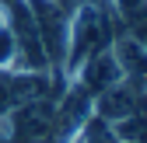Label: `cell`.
Returning <instances> with one entry per match:
<instances>
[{
    "instance_id": "cell-1",
    "label": "cell",
    "mask_w": 147,
    "mask_h": 143,
    "mask_svg": "<svg viewBox=\"0 0 147 143\" xmlns=\"http://www.w3.org/2000/svg\"><path fill=\"white\" fill-rule=\"evenodd\" d=\"M112 39V21H109V11L98 7L95 0L81 4L70 14V45H67V63H63V77H74L77 66L91 56V52L109 49Z\"/></svg>"
},
{
    "instance_id": "cell-2",
    "label": "cell",
    "mask_w": 147,
    "mask_h": 143,
    "mask_svg": "<svg viewBox=\"0 0 147 143\" xmlns=\"http://www.w3.org/2000/svg\"><path fill=\"white\" fill-rule=\"evenodd\" d=\"M32 11L35 31H39L42 52L49 59V70L56 77H63V63H67V45H70V14L53 4V0H25Z\"/></svg>"
},
{
    "instance_id": "cell-3",
    "label": "cell",
    "mask_w": 147,
    "mask_h": 143,
    "mask_svg": "<svg viewBox=\"0 0 147 143\" xmlns=\"http://www.w3.org/2000/svg\"><path fill=\"white\" fill-rule=\"evenodd\" d=\"M53 108H56V98L18 105L4 119V140L7 143H49L53 140Z\"/></svg>"
},
{
    "instance_id": "cell-4",
    "label": "cell",
    "mask_w": 147,
    "mask_h": 143,
    "mask_svg": "<svg viewBox=\"0 0 147 143\" xmlns=\"http://www.w3.org/2000/svg\"><path fill=\"white\" fill-rule=\"evenodd\" d=\"M147 94H140L137 87H130L126 80H116L112 87H105V91H98L95 98H91V112H95L98 119L105 122H123V119H130L140 105H144Z\"/></svg>"
},
{
    "instance_id": "cell-5",
    "label": "cell",
    "mask_w": 147,
    "mask_h": 143,
    "mask_svg": "<svg viewBox=\"0 0 147 143\" xmlns=\"http://www.w3.org/2000/svg\"><path fill=\"white\" fill-rule=\"evenodd\" d=\"M77 84L84 87V91L95 98L98 91H105V87H112L116 80H123V74H119V63H116V56H112V45L109 49H102V52H91V56L77 66Z\"/></svg>"
},
{
    "instance_id": "cell-6",
    "label": "cell",
    "mask_w": 147,
    "mask_h": 143,
    "mask_svg": "<svg viewBox=\"0 0 147 143\" xmlns=\"http://www.w3.org/2000/svg\"><path fill=\"white\" fill-rule=\"evenodd\" d=\"M112 56L119 63L123 80L137 87L140 94H147V45H140L133 35H123V39L112 42Z\"/></svg>"
},
{
    "instance_id": "cell-7",
    "label": "cell",
    "mask_w": 147,
    "mask_h": 143,
    "mask_svg": "<svg viewBox=\"0 0 147 143\" xmlns=\"http://www.w3.org/2000/svg\"><path fill=\"white\" fill-rule=\"evenodd\" d=\"M74 143H119V136H116L112 122H105V119H98L95 112H91V119L81 126V133H77Z\"/></svg>"
},
{
    "instance_id": "cell-8",
    "label": "cell",
    "mask_w": 147,
    "mask_h": 143,
    "mask_svg": "<svg viewBox=\"0 0 147 143\" xmlns=\"http://www.w3.org/2000/svg\"><path fill=\"white\" fill-rule=\"evenodd\" d=\"M18 108V94H14V77L11 70H0V122Z\"/></svg>"
},
{
    "instance_id": "cell-9",
    "label": "cell",
    "mask_w": 147,
    "mask_h": 143,
    "mask_svg": "<svg viewBox=\"0 0 147 143\" xmlns=\"http://www.w3.org/2000/svg\"><path fill=\"white\" fill-rule=\"evenodd\" d=\"M112 7H116L123 17H130V14H137V11L147 7V0H112Z\"/></svg>"
},
{
    "instance_id": "cell-10",
    "label": "cell",
    "mask_w": 147,
    "mask_h": 143,
    "mask_svg": "<svg viewBox=\"0 0 147 143\" xmlns=\"http://www.w3.org/2000/svg\"><path fill=\"white\" fill-rule=\"evenodd\" d=\"M53 4H60V7H63L67 14H74V11L81 7V4H88V0H53Z\"/></svg>"
}]
</instances>
